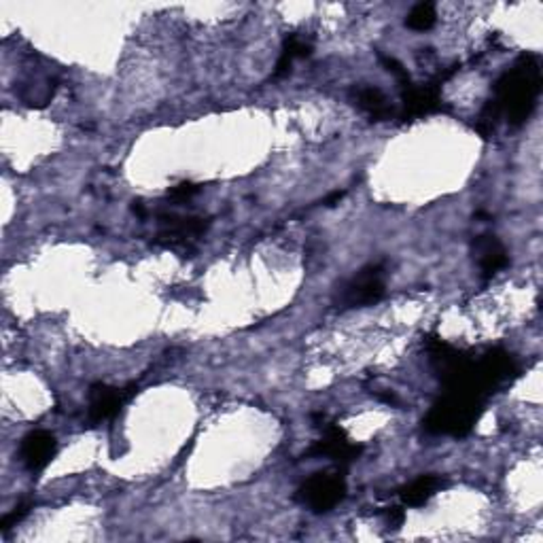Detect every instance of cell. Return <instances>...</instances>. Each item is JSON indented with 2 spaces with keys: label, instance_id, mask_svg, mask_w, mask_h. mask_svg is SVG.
I'll use <instances>...</instances> for the list:
<instances>
[{
  "label": "cell",
  "instance_id": "6da1fadb",
  "mask_svg": "<svg viewBox=\"0 0 543 543\" xmlns=\"http://www.w3.org/2000/svg\"><path fill=\"white\" fill-rule=\"evenodd\" d=\"M541 92V68L535 55H522L516 66L503 74L490 100L511 125H522L535 111Z\"/></svg>",
  "mask_w": 543,
  "mask_h": 543
},
{
  "label": "cell",
  "instance_id": "7a4b0ae2",
  "mask_svg": "<svg viewBox=\"0 0 543 543\" xmlns=\"http://www.w3.org/2000/svg\"><path fill=\"white\" fill-rule=\"evenodd\" d=\"M484 410V400L471 393H459L448 390L444 400L435 403L427 419L422 420L427 433L431 435H452V438H465L476 427Z\"/></svg>",
  "mask_w": 543,
  "mask_h": 543
},
{
  "label": "cell",
  "instance_id": "3957f363",
  "mask_svg": "<svg viewBox=\"0 0 543 543\" xmlns=\"http://www.w3.org/2000/svg\"><path fill=\"white\" fill-rule=\"evenodd\" d=\"M384 295V268L380 263L368 265V268L359 270L350 281H346L338 289L333 304L342 311L350 308H363L370 304H376Z\"/></svg>",
  "mask_w": 543,
  "mask_h": 543
},
{
  "label": "cell",
  "instance_id": "277c9868",
  "mask_svg": "<svg viewBox=\"0 0 543 543\" xmlns=\"http://www.w3.org/2000/svg\"><path fill=\"white\" fill-rule=\"evenodd\" d=\"M298 497L314 514H325V511H331L346 497V479L342 473L319 471L306 479Z\"/></svg>",
  "mask_w": 543,
  "mask_h": 543
},
{
  "label": "cell",
  "instance_id": "5b68a950",
  "mask_svg": "<svg viewBox=\"0 0 543 543\" xmlns=\"http://www.w3.org/2000/svg\"><path fill=\"white\" fill-rule=\"evenodd\" d=\"M401 90V122H412V119H419L422 115H429V113H435L441 109V94L438 84H427V85H414L408 84L400 87Z\"/></svg>",
  "mask_w": 543,
  "mask_h": 543
},
{
  "label": "cell",
  "instance_id": "8992f818",
  "mask_svg": "<svg viewBox=\"0 0 543 543\" xmlns=\"http://www.w3.org/2000/svg\"><path fill=\"white\" fill-rule=\"evenodd\" d=\"M361 452H363L361 446L350 444L342 429L333 427V425L327 427L323 439L317 441V444H314L311 450H308L311 457L331 459L342 467L352 463V460H357L359 454H361Z\"/></svg>",
  "mask_w": 543,
  "mask_h": 543
},
{
  "label": "cell",
  "instance_id": "52a82bcc",
  "mask_svg": "<svg viewBox=\"0 0 543 543\" xmlns=\"http://www.w3.org/2000/svg\"><path fill=\"white\" fill-rule=\"evenodd\" d=\"M55 450H58V444H55V438L52 433L33 431L24 438L22 448H20V457L28 471L39 473L45 469L49 463H52L55 457Z\"/></svg>",
  "mask_w": 543,
  "mask_h": 543
},
{
  "label": "cell",
  "instance_id": "ba28073f",
  "mask_svg": "<svg viewBox=\"0 0 543 543\" xmlns=\"http://www.w3.org/2000/svg\"><path fill=\"white\" fill-rule=\"evenodd\" d=\"M518 371L516 361L511 359L509 352L501 349H492L478 361V374L482 378V384L489 393H492L503 382H508L511 376Z\"/></svg>",
  "mask_w": 543,
  "mask_h": 543
},
{
  "label": "cell",
  "instance_id": "9c48e42d",
  "mask_svg": "<svg viewBox=\"0 0 543 543\" xmlns=\"http://www.w3.org/2000/svg\"><path fill=\"white\" fill-rule=\"evenodd\" d=\"M471 251L479 270H482L484 279H492L497 272H501L505 265L509 263L508 251H505L503 242L497 236H492V233H482V236L473 240Z\"/></svg>",
  "mask_w": 543,
  "mask_h": 543
},
{
  "label": "cell",
  "instance_id": "30bf717a",
  "mask_svg": "<svg viewBox=\"0 0 543 543\" xmlns=\"http://www.w3.org/2000/svg\"><path fill=\"white\" fill-rule=\"evenodd\" d=\"M123 403L122 390L109 387V384H92L90 389V419L92 420H106L119 412Z\"/></svg>",
  "mask_w": 543,
  "mask_h": 543
},
{
  "label": "cell",
  "instance_id": "8fae6325",
  "mask_svg": "<svg viewBox=\"0 0 543 543\" xmlns=\"http://www.w3.org/2000/svg\"><path fill=\"white\" fill-rule=\"evenodd\" d=\"M352 98H355V104L359 109L368 113L376 122H384V119H390L395 115V109L390 106L389 98L378 87H357L352 92Z\"/></svg>",
  "mask_w": 543,
  "mask_h": 543
},
{
  "label": "cell",
  "instance_id": "7c38bea8",
  "mask_svg": "<svg viewBox=\"0 0 543 543\" xmlns=\"http://www.w3.org/2000/svg\"><path fill=\"white\" fill-rule=\"evenodd\" d=\"M441 478L438 476H420L416 478L414 482H410L408 486H403L400 490V497L403 505H410V508H420L425 505L429 499H431L435 492L441 489Z\"/></svg>",
  "mask_w": 543,
  "mask_h": 543
},
{
  "label": "cell",
  "instance_id": "4fadbf2b",
  "mask_svg": "<svg viewBox=\"0 0 543 543\" xmlns=\"http://www.w3.org/2000/svg\"><path fill=\"white\" fill-rule=\"evenodd\" d=\"M435 20H438V14H435L433 5L419 3L414 5L412 11L408 14L406 26L416 30V33H425V30H431L435 26Z\"/></svg>",
  "mask_w": 543,
  "mask_h": 543
},
{
  "label": "cell",
  "instance_id": "5bb4252c",
  "mask_svg": "<svg viewBox=\"0 0 543 543\" xmlns=\"http://www.w3.org/2000/svg\"><path fill=\"white\" fill-rule=\"evenodd\" d=\"M312 54V47L306 41H301L300 36H287L285 45H282V55H287L289 60L308 58Z\"/></svg>",
  "mask_w": 543,
  "mask_h": 543
},
{
  "label": "cell",
  "instance_id": "9a60e30c",
  "mask_svg": "<svg viewBox=\"0 0 543 543\" xmlns=\"http://www.w3.org/2000/svg\"><path fill=\"white\" fill-rule=\"evenodd\" d=\"M378 60H380V64L387 68V71L393 74V77L397 79V84H400V87H403V85H408V84H412V79H410V74H408V71L406 68H403V64L400 60H395L393 55H384V54H380L378 55Z\"/></svg>",
  "mask_w": 543,
  "mask_h": 543
},
{
  "label": "cell",
  "instance_id": "2e32d148",
  "mask_svg": "<svg viewBox=\"0 0 543 543\" xmlns=\"http://www.w3.org/2000/svg\"><path fill=\"white\" fill-rule=\"evenodd\" d=\"M28 511H30V503H20L17 505V508L11 511V514H7L3 518V522H0V530H3V533H7V530L11 528V527H15L17 522H22L24 518L28 516Z\"/></svg>",
  "mask_w": 543,
  "mask_h": 543
},
{
  "label": "cell",
  "instance_id": "e0dca14e",
  "mask_svg": "<svg viewBox=\"0 0 543 543\" xmlns=\"http://www.w3.org/2000/svg\"><path fill=\"white\" fill-rule=\"evenodd\" d=\"M198 185H193V183H181V185H176L170 189V195H173L174 200H185V198H192L193 193H198Z\"/></svg>",
  "mask_w": 543,
  "mask_h": 543
},
{
  "label": "cell",
  "instance_id": "ac0fdd59",
  "mask_svg": "<svg viewBox=\"0 0 543 543\" xmlns=\"http://www.w3.org/2000/svg\"><path fill=\"white\" fill-rule=\"evenodd\" d=\"M403 520H406V514H403L401 508H390L387 511V522H389L390 528H400L403 524Z\"/></svg>",
  "mask_w": 543,
  "mask_h": 543
},
{
  "label": "cell",
  "instance_id": "d6986e66",
  "mask_svg": "<svg viewBox=\"0 0 543 543\" xmlns=\"http://www.w3.org/2000/svg\"><path fill=\"white\" fill-rule=\"evenodd\" d=\"M342 198H344V192H333V193L330 195V198L325 200V204H327V206H336L338 202L342 200Z\"/></svg>",
  "mask_w": 543,
  "mask_h": 543
}]
</instances>
